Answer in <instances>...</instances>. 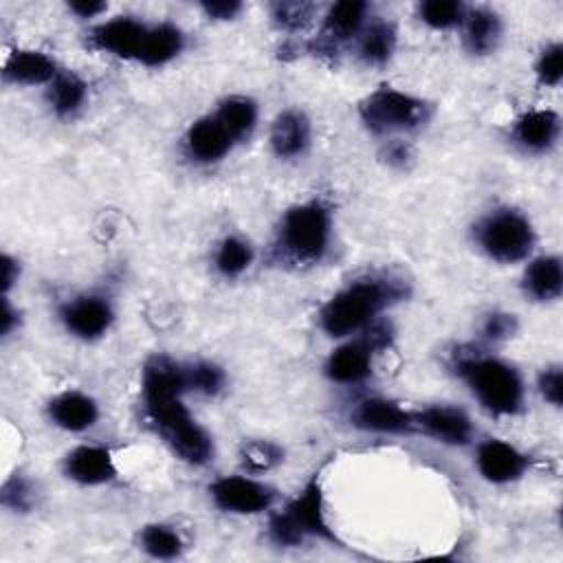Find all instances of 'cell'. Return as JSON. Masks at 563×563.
I'll return each instance as SVG.
<instances>
[{
	"mask_svg": "<svg viewBox=\"0 0 563 563\" xmlns=\"http://www.w3.org/2000/svg\"><path fill=\"white\" fill-rule=\"evenodd\" d=\"M187 389L185 365L169 356H154L147 361L143 369V402L150 422L180 460L205 464L213 455V442L187 411L183 402Z\"/></svg>",
	"mask_w": 563,
	"mask_h": 563,
	"instance_id": "cell-1",
	"label": "cell"
},
{
	"mask_svg": "<svg viewBox=\"0 0 563 563\" xmlns=\"http://www.w3.org/2000/svg\"><path fill=\"white\" fill-rule=\"evenodd\" d=\"M398 297L391 282L378 277H363L330 297L321 310V328L330 336H347L365 330L376 314Z\"/></svg>",
	"mask_w": 563,
	"mask_h": 563,
	"instance_id": "cell-2",
	"label": "cell"
},
{
	"mask_svg": "<svg viewBox=\"0 0 563 563\" xmlns=\"http://www.w3.org/2000/svg\"><path fill=\"white\" fill-rule=\"evenodd\" d=\"M332 218L321 200L290 207L277 229V253L292 264H317L330 244Z\"/></svg>",
	"mask_w": 563,
	"mask_h": 563,
	"instance_id": "cell-3",
	"label": "cell"
},
{
	"mask_svg": "<svg viewBox=\"0 0 563 563\" xmlns=\"http://www.w3.org/2000/svg\"><path fill=\"white\" fill-rule=\"evenodd\" d=\"M457 372L490 413L510 416L521 407L523 383L508 363L493 356H464L457 363Z\"/></svg>",
	"mask_w": 563,
	"mask_h": 563,
	"instance_id": "cell-4",
	"label": "cell"
},
{
	"mask_svg": "<svg viewBox=\"0 0 563 563\" xmlns=\"http://www.w3.org/2000/svg\"><path fill=\"white\" fill-rule=\"evenodd\" d=\"M268 534L277 545H299L306 537L336 541L323 515V493L319 477H312L282 512L271 517Z\"/></svg>",
	"mask_w": 563,
	"mask_h": 563,
	"instance_id": "cell-5",
	"label": "cell"
},
{
	"mask_svg": "<svg viewBox=\"0 0 563 563\" xmlns=\"http://www.w3.org/2000/svg\"><path fill=\"white\" fill-rule=\"evenodd\" d=\"M475 238L479 249L501 264L526 260L534 246V229L530 220L515 209H497L488 213L477 224Z\"/></svg>",
	"mask_w": 563,
	"mask_h": 563,
	"instance_id": "cell-6",
	"label": "cell"
},
{
	"mask_svg": "<svg viewBox=\"0 0 563 563\" xmlns=\"http://www.w3.org/2000/svg\"><path fill=\"white\" fill-rule=\"evenodd\" d=\"M358 114L369 132L391 134L420 128L429 117V106L409 92L380 86L361 101Z\"/></svg>",
	"mask_w": 563,
	"mask_h": 563,
	"instance_id": "cell-7",
	"label": "cell"
},
{
	"mask_svg": "<svg viewBox=\"0 0 563 563\" xmlns=\"http://www.w3.org/2000/svg\"><path fill=\"white\" fill-rule=\"evenodd\" d=\"M213 504L224 512L235 515H257L271 508L275 495L273 490L244 475H229L220 477L209 486Z\"/></svg>",
	"mask_w": 563,
	"mask_h": 563,
	"instance_id": "cell-8",
	"label": "cell"
},
{
	"mask_svg": "<svg viewBox=\"0 0 563 563\" xmlns=\"http://www.w3.org/2000/svg\"><path fill=\"white\" fill-rule=\"evenodd\" d=\"M112 306L97 295L75 297L62 308V321L66 330L79 339H97L106 334L112 323Z\"/></svg>",
	"mask_w": 563,
	"mask_h": 563,
	"instance_id": "cell-9",
	"label": "cell"
},
{
	"mask_svg": "<svg viewBox=\"0 0 563 563\" xmlns=\"http://www.w3.org/2000/svg\"><path fill=\"white\" fill-rule=\"evenodd\" d=\"M477 471L493 484H508L523 475L528 457L512 444L490 438L477 449Z\"/></svg>",
	"mask_w": 563,
	"mask_h": 563,
	"instance_id": "cell-10",
	"label": "cell"
},
{
	"mask_svg": "<svg viewBox=\"0 0 563 563\" xmlns=\"http://www.w3.org/2000/svg\"><path fill=\"white\" fill-rule=\"evenodd\" d=\"M64 473L68 479L84 486L108 484L117 477L112 453L106 446L95 444L73 449L64 460Z\"/></svg>",
	"mask_w": 563,
	"mask_h": 563,
	"instance_id": "cell-11",
	"label": "cell"
},
{
	"mask_svg": "<svg viewBox=\"0 0 563 563\" xmlns=\"http://www.w3.org/2000/svg\"><path fill=\"white\" fill-rule=\"evenodd\" d=\"M413 424H418L431 438L444 444H455V446L466 444L473 435V424L468 416L462 409L444 407V405L427 407L413 418Z\"/></svg>",
	"mask_w": 563,
	"mask_h": 563,
	"instance_id": "cell-12",
	"label": "cell"
},
{
	"mask_svg": "<svg viewBox=\"0 0 563 563\" xmlns=\"http://www.w3.org/2000/svg\"><path fill=\"white\" fill-rule=\"evenodd\" d=\"M145 31H147L145 24L136 22L134 18L121 15V18L99 24L90 35V42L99 51H106V53H112V55L125 57V59H130V57L136 59L141 42L145 37Z\"/></svg>",
	"mask_w": 563,
	"mask_h": 563,
	"instance_id": "cell-13",
	"label": "cell"
},
{
	"mask_svg": "<svg viewBox=\"0 0 563 563\" xmlns=\"http://www.w3.org/2000/svg\"><path fill=\"white\" fill-rule=\"evenodd\" d=\"M356 427L376 433H402L413 429V416L387 398H367L352 413Z\"/></svg>",
	"mask_w": 563,
	"mask_h": 563,
	"instance_id": "cell-14",
	"label": "cell"
},
{
	"mask_svg": "<svg viewBox=\"0 0 563 563\" xmlns=\"http://www.w3.org/2000/svg\"><path fill=\"white\" fill-rule=\"evenodd\" d=\"M233 139L216 117H202L189 125L185 134L187 154L198 163H216L229 154Z\"/></svg>",
	"mask_w": 563,
	"mask_h": 563,
	"instance_id": "cell-15",
	"label": "cell"
},
{
	"mask_svg": "<svg viewBox=\"0 0 563 563\" xmlns=\"http://www.w3.org/2000/svg\"><path fill=\"white\" fill-rule=\"evenodd\" d=\"M46 413L53 420V424L66 431H86L99 418L97 402L81 391H64L55 396L48 402Z\"/></svg>",
	"mask_w": 563,
	"mask_h": 563,
	"instance_id": "cell-16",
	"label": "cell"
},
{
	"mask_svg": "<svg viewBox=\"0 0 563 563\" xmlns=\"http://www.w3.org/2000/svg\"><path fill=\"white\" fill-rule=\"evenodd\" d=\"M310 145V121L299 110H284L271 128V147L279 158H297Z\"/></svg>",
	"mask_w": 563,
	"mask_h": 563,
	"instance_id": "cell-17",
	"label": "cell"
},
{
	"mask_svg": "<svg viewBox=\"0 0 563 563\" xmlns=\"http://www.w3.org/2000/svg\"><path fill=\"white\" fill-rule=\"evenodd\" d=\"M57 66L55 62L40 51H26V48H15L9 53L2 75L11 84H24V86H35V84H51L57 77Z\"/></svg>",
	"mask_w": 563,
	"mask_h": 563,
	"instance_id": "cell-18",
	"label": "cell"
},
{
	"mask_svg": "<svg viewBox=\"0 0 563 563\" xmlns=\"http://www.w3.org/2000/svg\"><path fill=\"white\" fill-rule=\"evenodd\" d=\"M559 114L552 110H530L515 121L512 136L526 152H545L559 136Z\"/></svg>",
	"mask_w": 563,
	"mask_h": 563,
	"instance_id": "cell-19",
	"label": "cell"
},
{
	"mask_svg": "<svg viewBox=\"0 0 563 563\" xmlns=\"http://www.w3.org/2000/svg\"><path fill=\"white\" fill-rule=\"evenodd\" d=\"M372 352L365 341L345 343L330 354L325 374L336 383H358L372 372Z\"/></svg>",
	"mask_w": 563,
	"mask_h": 563,
	"instance_id": "cell-20",
	"label": "cell"
},
{
	"mask_svg": "<svg viewBox=\"0 0 563 563\" xmlns=\"http://www.w3.org/2000/svg\"><path fill=\"white\" fill-rule=\"evenodd\" d=\"M464 46L471 55H488L501 40V20L490 9H471L464 13Z\"/></svg>",
	"mask_w": 563,
	"mask_h": 563,
	"instance_id": "cell-21",
	"label": "cell"
},
{
	"mask_svg": "<svg viewBox=\"0 0 563 563\" xmlns=\"http://www.w3.org/2000/svg\"><path fill=\"white\" fill-rule=\"evenodd\" d=\"M523 290L534 301H552L563 290V268L556 255H543L528 264L523 273Z\"/></svg>",
	"mask_w": 563,
	"mask_h": 563,
	"instance_id": "cell-22",
	"label": "cell"
},
{
	"mask_svg": "<svg viewBox=\"0 0 563 563\" xmlns=\"http://www.w3.org/2000/svg\"><path fill=\"white\" fill-rule=\"evenodd\" d=\"M183 44H185V35L178 26L167 22L147 26L136 59L143 62L145 66H163L183 51Z\"/></svg>",
	"mask_w": 563,
	"mask_h": 563,
	"instance_id": "cell-23",
	"label": "cell"
},
{
	"mask_svg": "<svg viewBox=\"0 0 563 563\" xmlns=\"http://www.w3.org/2000/svg\"><path fill=\"white\" fill-rule=\"evenodd\" d=\"M367 18V4L358 0H345L330 7L325 22H323V35L330 42H345L354 35H358L365 26Z\"/></svg>",
	"mask_w": 563,
	"mask_h": 563,
	"instance_id": "cell-24",
	"label": "cell"
},
{
	"mask_svg": "<svg viewBox=\"0 0 563 563\" xmlns=\"http://www.w3.org/2000/svg\"><path fill=\"white\" fill-rule=\"evenodd\" d=\"M218 123L227 130V134L235 141H242L246 136H251V132L255 130L257 123V106L253 99L249 97H227L216 112Z\"/></svg>",
	"mask_w": 563,
	"mask_h": 563,
	"instance_id": "cell-25",
	"label": "cell"
},
{
	"mask_svg": "<svg viewBox=\"0 0 563 563\" xmlns=\"http://www.w3.org/2000/svg\"><path fill=\"white\" fill-rule=\"evenodd\" d=\"M396 48V29L391 22L376 20L363 26L358 33V57L365 64L380 66L385 64Z\"/></svg>",
	"mask_w": 563,
	"mask_h": 563,
	"instance_id": "cell-26",
	"label": "cell"
},
{
	"mask_svg": "<svg viewBox=\"0 0 563 563\" xmlns=\"http://www.w3.org/2000/svg\"><path fill=\"white\" fill-rule=\"evenodd\" d=\"M86 81L75 73H57L48 86V103L59 117L75 114L86 101Z\"/></svg>",
	"mask_w": 563,
	"mask_h": 563,
	"instance_id": "cell-27",
	"label": "cell"
},
{
	"mask_svg": "<svg viewBox=\"0 0 563 563\" xmlns=\"http://www.w3.org/2000/svg\"><path fill=\"white\" fill-rule=\"evenodd\" d=\"M141 548L154 559H176L183 552V539L163 523H150L141 532Z\"/></svg>",
	"mask_w": 563,
	"mask_h": 563,
	"instance_id": "cell-28",
	"label": "cell"
},
{
	"mask_svg": "<svg viewBox=\"0 0 563 563\" xmlns=\"http://www.w3.org/2000/svg\"><path fill=\"white\" fill-rule=\"evenodd\" d=\"M253 262L251 246L240 238H224L216 253V268L224 277H238L242 275Z\"/></svg>",
	"mask_w": 563,
	"mask_h": 563,
	"instance_id": "cell-29",
	"label": "cell"
},
{
	"mask_svg": "<svg viewBox=\"0 0 563 563\" xmlns=\"http://www.w3.org/2000/svg\"><path fill=\"white\" fill-rule=\"evenodd\" d=\"M284 460L282 446L271 440H249L240 449V462L251 473H264Z\"/></svg>",
	"mask_w": 563,
	"mask_h": 563,
	"instance_id": "cell-30",
	"label": "cell"
},
{
	"mask_svg": "<svg viewBox=\"0 0 563 563\" xmlns=\"http://www.w3.org/2000/svg\"><path fill=\"white\" fill-rule=\"evenodd\" d=\"M420 20L431 29H451L462 24L466 7L455 0H427L418 7Z\"/></svg>",
	"mask_w": 563,
	"mask_h": 563,
	"instance_id": "cell-31",
	"label": "cell"
},
{
	"mask_svg": "<svg viewBox=\"0 0 563 563\" xmlns=\"http://www.w3.org/2000/svg\"><path fill=\"white\" fill-rule=\"evenodd\" d=\"M185 376H187V387L205 396L218 394L224 385V372L218 365L207 361L185 365Z\"/></svg>",
	"mask_w": 563,
	"mask_h": 563,
	"instance_id": "cell-32",
	"label": "cell"
},
{
	"mask_svg": "<svg viewBox=\"0 0 563 563\" xmlns=\"http://www.w3.org/2000/svg\"><path fill=\"white\" fill-rule=\"evenodd\" d=\"M541 86H559L563 75V46L559 42L545 46L534 66Z\"/></svg>",
	"mask_w": 563,
	"mask_h": 563,
	"instance_id": "cell-33",
	"label": "cell"
},
{
	"mask_svg": "<svg viewBox=\"0 0 563 563\" xmlns=\"http://www.w3.org/2000/svg\"><path fill=\"white\" fill-rule=\"evenodd\" d=\"M314 13L310 2H277L273 4V18L284 29H303Z\"/></svg>",
	"mask_w": 563,
	"mask_h": 563,
	"instance_id": "cell-34",
	"label": "cell"
},
{
	"mask_svg": "<svg viewBox=\"0 0 563 563\" xmlns=\"http://www.w3.org/2000/svg\"><path fill=\"white\" fill-rule=\"evenodd\" d=\"M539 391L550 405L561 407V402H563V372H561V367H548V369L541 372Z\"/></svg>",
	"mask_w": 563,
	"mask_h": 563,
	"instance_id": "cell-35",
	"label": "cell"
},
{
	"mask_svg": "<svg viewBox=\"0 0 563 563\" xmlns=\"http://www.w3.org/2000/svg\"><path fill=\"white\" fill-rule=\"evenodd\" d=\"M2 504L11 510H26L31 506V490L22 477H11L2 488Z\"/></svg>",
	"mask_w": 563,
	"mask_h": 563,
	"instance_id": "cell-36",
	"label": "cell"
},
{
	"mask_svg": "<svg viewBox=\"0 0 563 563\" xmlns=\"http://www.w3.org/2000/svg\"><path fill=\"white\" fill-rule=\"evenodd\" d=\"M484 334L488 336V339H495V341H499V339H508V336H512V332L517 330V321H515V317L512 314H506V312H493V314H488L486 317V321H484Z\"/></svg>",
	"mask_w": 563,
	"mask_h": 563,
	"instance_id": "cell-37",
	"label": "cell"
},
{
	"mask_svg": "<svg viewBox=\"0 0 563 563\" xmlns=\"http://www.w3.org/2000/svg\"><path fill=\"white\" fill-rule=\"evenodd\" d=\"M242 4L235 0H224V2H202V11L213 18V20H231L240 13Z\"/></svg>",
	"mask_w": 563,
	"mask_h": 563,
	"instance_id": "cell-38",
	"label": "cell"
},
{
	"mask_svg": "<svg viewBox=\"0 0 563 563\" xmlns=\"http://www.w3.org/2000/svg\"><path fill=\"white\" fill-rule=\"evenodd\" d=\"M0 271H2V295H7L9 288L18 282L20 266H18V262H15L9 253H2V257H0Z\"/></svg>",
	"mask_w": 563,
	"mask_h": 563,
	"instance_id": "cell-39",
	"label": "cell"
},
{
	"mask_svg": "<svg viewBox=\"0 0 563 563\" xmlns=\"http://www.w3.org/2000/svg\"><path fill=\"white\" fill-rule=\"evenodd\" d=\"M68 9L79 15V18H95L97 13L106 11V2H97V0H75L68 4Z\"/></svg>",
	"mask_w": 563,
	"mask_h": 563,
	"instance_id": "cell-40",
	"label": "cell"
},
{
	"mask_svg": "<svg viewBox=\"0 0 563 563\" xmlns=\"http://www.w3.org/2000/svg\"><path fill=\"white\" fill-rule=\"evenodd\" d=\"M18 323V310L9 303V297L2 295V308H0V332L7 336Z\"/></svg>",
	"mask_w": 563,
	"mask_h": 563,
	"instance_id": "cell-41",
	"label": "cell"
}]
</instances>
